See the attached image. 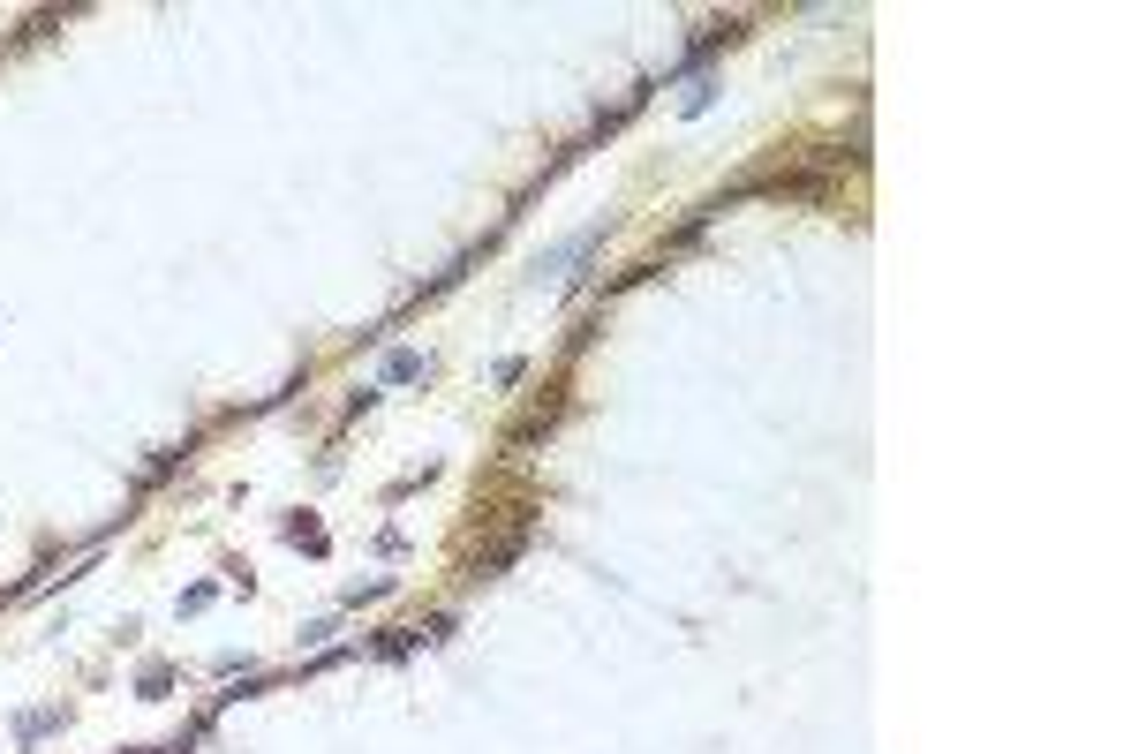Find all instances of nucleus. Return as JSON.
I'll return each instance as SVG.
<instances>
[{
  "instance_id": "obj_1",
  "label": "nucleus",
  "mask_w": 1131,
  "mask_h": 754,
  "mask_svg": "<svg viewBox=\"0 0 1131 754\" xmlns=\"http://www.w3.org/2000/svg\"><path fill=\"white\" fill-rule=\"evenodd\" d=\"M385 377H393V385H408V377H422V354H393V363H385Z\"/></svg>"
}]
</instances>
